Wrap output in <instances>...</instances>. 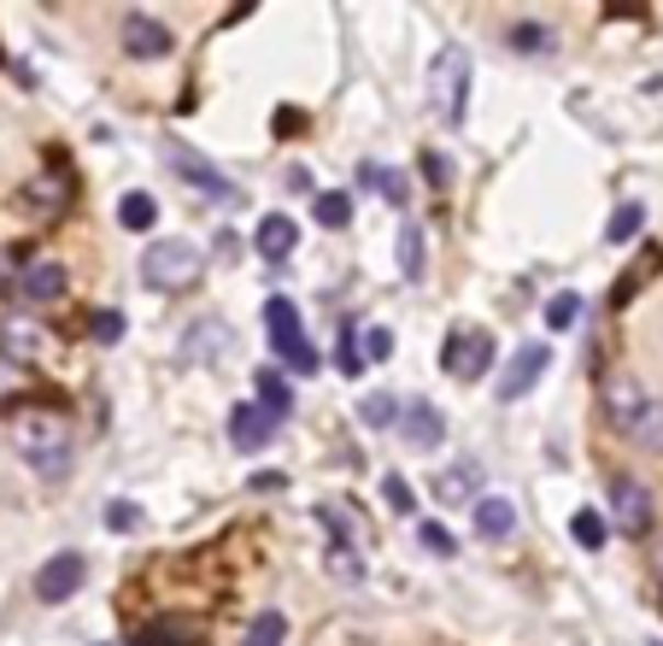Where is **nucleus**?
Returning <instances> with one entry per match:
<instances>
[{
  "label": "nucleus",
  "instance_id": "nucleus-1",
  "mask_svg": "<svg viewBox=\"0 0 663 646\" xmlns=\"http://www.w3.org/2000/svg\"><path fill=\"white\" fill-rule=\"evenodd\" d=\"M12 447L42 482H65L71 476V423L59 412H19L12 417Z\"/></svg>",
  "mask_w": 663,
  "mask_h": 646
},
{
  "label": "nucleus",
  "instance_id": "nucleus-2",
  "mask_svg": "<svg viewBox=\"0 0 663 646\" xmlns=\"http://www.w3.org/2000/svg\"><path fill=\"white\" fill-rule=\"evenodd\" d=\"M200 270H206V253L194 242H182V235H159V242L142 247V282L159 288V294H177V288L200 282Z\"/></svg>",
  "mask_w": 663,
  "mask_h": 646
},
{
  "label": "nucleus",
  "instance_id": "nucleus-3",
  "mask_svg": "<svg viewBox=\"0 0 663 646\" xmlns=\"http://www.w3.org/2000/svg\"><path fill=\"white\" fill-rule=\"evenodd\" d=\"M470 77H475V65H470L464 47H440L435 65H429V107H435V118H440L447 130L464 124V107H470Z\"/></svg>",
  "mask_w": 663,
  "mask_h": 646
},
{
  "label": "nucleus",
  "instance_id": "nucleus-4",
  "mask_svg": "<svg viewBox=\"0 0 663 646\" xmlns=\"http://www.w3.org/2000/svg\"><path fill=\"white\" fill-rule=\"evenodd\" d=\"M265 323H270V353L282 359V370L312 377V370H317V347L305 342V330H300V305L288 300V294H270L265 300Z\"/></svg>",
  "mask_w": 663,
  "mask_h": 646
},
{
  "label": "nucleus",
  "instance_id": "nucleus-5",
  "mask_svg": "<svg viewBox=\"0 0 663 646\" xmlns=\"http://www.w3.org/2000/svg\"><path fill=\"white\" fill-rule=\"evenodd\" d=\"M171 165H177V177L189 182V189L200 200H212V207H229V200H241V189H235V177H224L217 165L206 159V153H194V147H182L171 142Z\"/></svg>",
  "mask_w": 663,
  "mask_h": 646
},
{
  "label": "nucleus",
  "instance_id": "nucleus-6",
  "mask_svg": "<svg viewBox=\"0 0 663 646\" xmlns=\"http://www.w3.org/2000/svg\"><path fill=\"white\" fill-rule=\"evenodd\" d=\"M440 365H447V377H458V382L487 377V365H493V335H487V330H452L447 347H440Z\"/></svg>",
  "mask_w": 663,
  "mask_h": 646
},
{
  "label": "nucleus",
  "instance_id": "nucleus-7",
  "mask_svg": "<svg viewBox=\"0 0 663 646\" xmlns=\"http://www.w3.org/2000/svg\"><path fill=\"white\" fill-rule=\"evenodd\" d=\"M645 405H652V394H645V382L634 377V370H617V377L605 382V417H610V430H617L622 441L634 435Z\"/></svg>",
  "mask_w": 663,
  "mask_h": 646
},
{
  "label": "nucleus",
  "instance_id": "nucleus-8",
  "mask_svg": "<svg viewBox=\"0 0 663 646\" xmlns=\"http://www.w3.org/2000/svg\"><path fill=\"white\" fill-rule=\"evenodd\" d=\"M610 523H617L622 535H645L652 530V494H645V482L634 476H610Z\"/></svg>",
  "mask_w": 663,
  "mask_h": 646
},
{
  "label": "nucleus",
  "instance_id": "nucleus-9",
  "mask_svg": "<svg viewBox=\"0 0 663 646\" xmlns=\"http://www.w3.org/2000/svg\"><path fill=\"white\" fill-rule=\"evenodd\" d=\"M547 365H552L547 342H522V347L512 353V365H505V377H499V400H522V394H535V382L547 377Z\"/></svg>",
  "mask_w": 663,
  "mask_h": 646
},
{
  "label": "nucleus",
  "instance_id": "nucleus-10",
  "mask_svg": "<svg viewBox=\"0 0 663 646\" xmlns=\"http://www.w3.org/2000/svg\"><path fill=\"white\" fill-rule=\"evenodd\" d=\"M270 441H277V417H270L259 400L235 405V412H229V447L235 453H265Z\"/></svg>",
  "mask_w": 663,
  "mask_h": 646
},
{
  "label": "nucleus",
  "instance_id": "nucleus-11",
  "mask_svg": "<svg viewBox=\"0 0 663 646\" xmlns=\"http://www.w3.org/2000/svg\"><path fill=\"white\" fill-rule=\"evenodd\" d=\"M82 576H89V565H82V553H54L42 565V576H36V593L47 605H59V600H71V593L82 588Z\"/></svg>",
  "mask_w": 663,
  "mask_h": 646
},
{
  "label": "nucleus",
  "instance_id": "nucleus-12",
  "mask_svg": "<svg viewBox=\"0 0 663 646\" xmlns=\"http://www.w3.org/2000/svg\"><path fill=\"white\" fill-rule=\"evenodd\" d=\"M400 435H405V447L435 453L440 441H447V417H440V405H429V400H412V405L400 412Z\"/></svg>",
  "mask_w": 663,
  "mask_h": 646
},
{
  "label": "nucleus",
  "instance_id": "nucleus-13",
  "mask_svg": "<svg viewBox=\"0 0 663 646\" xmlns=\"http://www.w3.org/2000/svg\"><path fill=\"white\" fill-rule=\"evenodd\" d=\"M124 54L130 59H165V54H171V30H165L159 19L130 12V19H124Z\"/></svg>",
  "mask_w": 663,
  "mask_h": 646
},
{
  "label": "nucleus",
  "instance_id": "nucleus-14",
  "mask_svg": "<svg viewBox=\"0 0 663 646\" xmlns=\"http://www.w3.org/2000/svg\"><path fill=\"white\" fill-rule=\"evenodd\" d=\"M470 523H475V535H482V541H512L517 535V505L499 500V494H482L470 505Z\"/></svg>",
  "mask_w": 663,
  "mask_h": 646
},
{
  "label": "nucleus",
  "instance_id": "nucleus-15",
  "mask_svg": "<svg viewBox=\"0 0 663 646\" xmlns=\"http://www.w3.org/2000/svg\"><path fill=\"white\" fill-rule=\"evenodd\" d=\"M224 347H229V323H224V318H200L194 330L182 335V359H189V365L224 359Z\"/></svg>",
  "mask_w": 663,
  "mask_h": 646
},
{
  "label": "nucleus",
  "instance_id": "nucleus-16",
  "mask_svg": "<svg viewBox=\"0 0 663 646\" xmlns=\"http://www.w3.org/2000/svg\"><path fill=\"white\" fill-rule=\"evenodd\" d=\"M252 247H259V259L282 265V259H294V247H300V230L288 224L282 212H265V218H259V235H252Z\"/></svg>",
  "mask_w": 663,
  "mask_h": 646
},
{
  "label": "nucleus",
  "instance_id": "nucleus-17",
  "mask_svg": "<svg viewBox=\"0 0 663 646\" xmlns=\"http://www.w3.org/2000/svg\"><path fill=\"white\" fill-rule=\"evenodd\" d=\"M19 294H24L30 305H54V300L65 294V265H54V259L24 265V270H19Z\"/></svg>",
  "mask_w": 663,
  "mask_h": 646
},
{
  "label": "nucleus",
  "instance_id": "nucleus-18",
  "mask_svg": "<svg viewBox=\"0 0 663 646\" xmlns=\"http://www.w3.org/2000/svg\"><path fill=\"white\" fill-rule=\"evenodd\" d=\"M359 182H364L370 194H382L387 207H405V200H412V182H405V171H394V165L364 159V165H359Z\"/></svg>",
  "mask_w": 663,
  "mask_h": 646
},
{
  "label": "nucleus",
  "instance_id": "nucleus-19",
  "mask_svg": "<svg viewBox=\"0 0 663 646\" xmlns=\"http://www.w3.org/2000/svg\"><path fill=\"white\" fill-rule=\"evenodd\" d=\"M505 42H512V54H522V59H547L552 54V30L535 24V19H517L512 30H505Z\"/></svg>",
  "mask_w": 663,
  "mask_h": 646
},
{
  "label": "nucleus",
  "instance_id": "nucleus-20",
  "mask_svg": "<svg viewBox=\"0 0 663 646\" xmlns=\"http://www.w3.org/2000/svg\"><path fill=\"white\" fill-rule=\"evenodd\" d=\"M423 270H429V242H423L417 224L400 230V277L405 282H423Z\"/></svg>",
  "mask_w": 663,
  "mask_h": 646
},
{
  "label": "nucleus",
  "instance_id": "nucleus-21",
  "mask_svg": "<svg viewBox=\"0 0 663 646\" xmlns=\"http://www.w3.org/2000/svg\"><path fill=\"white\" fill-rule=\"evenodd\" d=\"M117 224H124V230H135V235H142V230H153V224H159V200H153V194H142V189H135V194H124V200H117Z\"/></svg>",
  "mask_w": 663,
  "mask_h": 646
},
{
  "label": "nucleus",
  "instance_id": "nucleus-22",
  "mask_svg": "<svg viewBox=\"0 0 663 646\" xmlns=\"http://www.w3.org/2000/svg\"><path fill=\"white\" fill-rule=\"evenodd\" d=\"M475 488H482V465H470V458H464V465H452L447 476H435V494L440 500H470Z\"/></svg>",
  "mask_w": 663,
  "mask_h": 646
},
{
  "label": "nucleus",
  "instance_id": "nucleus-23",
  "mask_svg": "<svg viewBox=\"0 0 663 646\" xmlns=\"http://www.w3.org/2000/svg\"><path fill=\"white\" fill-rule=\"evenodd\" d=\"M259 405H265V412L277 417V423L294 412V388L282 382V370H259Z\"/></svg>",
  "mask_w": 663,
  "mask_h": 646
},
{
  "label": "nucleus",
  "instance_id": "nucleus-24",
  "mask_svg": "<svg viewBox=\"0 0 663 646\" xmlns=\"http://www.w3.org/2000/svg\"><path fill=\"white\" fill-rule=\"evenodd\" d=\"M241 646H288V617L282 611H259V617L247 623Z\"/></svg>",
  "mask_w": 663,
  "mask_h": 646
},
{
  "label": "nucleus",
  "instance_id": "nucleus-25",
  "mask_svg": "<svg viewBox=\"0 0 663 646\" xmlns=\"http://www.w3.org/2000/svg\"><path fill=\"white\" fill-rule=\"evenodd\" d=\"M628 447H640V453H663V400H652V405L640 412L634 435H628Z\"/></svg>",
  "mask_w": 663,
  "mask_h": 646
},
{
  "label": "nucleus",
  "instance_id": "nucleus-26",
  "mask_svg": "<svg viewBox=\"0 0 663 646\" xmlns=\"http://www.w3.org/2000/svg\"><path fill=\"white\" fill-rule=\"evenodd\" d=\"M640 224H645V207H640V200H622V207L617 212H610V224H605V242H634V235H640Z\"/></svg>",
  "mask_w": 663,
  "mask_h": 646
},
{
  "label": "nucleus",
  "instance_id": "nucleus-27",
  "mask_svg": "<svg viewBox=\"0 0 663 646\" xmlns=\"http://www.w3.org/2000/svg\"><path fill=\"white\" fill-rule=\"evenodd\" d=\"M400 412H405V405L394 394H364L359 400V417L370 423V430H400Z\"/></svg>",
  "mask_w": 663,
  "mask_h": 646
},
{
  "label": "nucleus",
  "instance_id": "nucleus-28",
  "mask_svg": "<svg viewBox=\"0 0 663 646\" xmlns=\"http://www.w3.org/2000/svg\"><path fill=\"white\" fill-rule=\"evenodd\" d=\"M312 212H317V224H323V230H347V224H352V200H347L341 189L317 194V200H312Z\"/></svg>",
  "mask_w": 663,
  "mask_h": 646
},
{
  "label": "nucleus",
  "instance_id": "nucleus-29",
  "mask_svg": "<svg viewBox=\"0 0 663 646\" xmlns=\"http://www.w3.org/2000/svg\"><path fill=\"white\" fill-rule=\"evenodd\" d=\"M575 318H582V294H575V288H564V294H552L547 300V330H575Z\"/></svg>",
  "mask_w": 663,
  "mask_h": 646
},
{
  "label": "nucleus",
  "instance_id": "nucleus-30",
  "mask_svg": "<svg viewBox=\"0 0 663 646\" xmlns=\"http://www.w3.org/2000/svg\"><path fill=\"white\" fill-rule=\"evenodd\" d=\"M329 570L341 576V582H364V565H359V553H352V541H329Z\"/></svg>",
  "mask_w": 663,
  "mask_h": 646
},
{
  "label": "nucleus",
  "instance_id": "nucleus-31",
  "mask_svg": "<svg viewBox=\"0 0 663 646\" xmlns=\"http://www.w3.org/2000/svg\"><path fill=\"white\" fill-rule=\"evenodd\" d=\"M570 530H575V541H582L587 553H593V547H605V517H599V512H575Z\"/></svg>",
  "mask_w": 663,
  "mask_h": 646
},
{
  "label": "nucleus",
  "instance_id": "nucleus-32",
  "mask_svg": "<svg viewBox=\"0 0 663 646\" xmlns=\"http://www.w3.org/2000/svg\"><path fill=\"white\" fill-rule=\"evenodd\" d=\"M387 353H394V335H387L382 323H370V330H364V359H370V365H382Z\"/></svg>",
  "mask_w": 663,
  "mask_h": 646
},
{
  "label": "nucleus",
  "instance_id": "nucleus-33",
  "mask_svg": "<svg viewBox=\"0 0 663 646\" xmlns=\"http://www.w3.org/2000/svg\"><path fill=\"white\" fill-rule=\"evenodd\" d=\"M94 342L100 347H117V342H124V318H117V312H94Z\"/></svg>",
  "mask_w": 663,
  "mask_h": 646
},
{
  "label": "nucleus",
  "instance_id": "nucleus-34",
  "mask_svg": "<svg viewBox=\"0 0 663 646\" xmlns=\"http://www.w3.org/2000/svg\"><path fill=\"white\" fill-rule=\"evenodd\" d=\"M106 523H112V530H117V535H130V530H135V523H142V512H135V505H130V500H112V505H106Z\"/></svg>",
  "mask_w": 663,
  "mask_h": 646
},
{
  "label": "nucleus",
  "instance_id": "nucleus-35",
  "mask_svg": "<svg viewBox=\"0 0 663 646\" xmlns=\"http://www.w3.org/2000/svg\"><path fill=\"white\" fill-rule=\"evenodd\" d=\"M417 541H423V547H429V553H440V558L452 553V535L440 530V523H417Z\"/></svg>",
  "mask_w": 663,
  "mask_h": 646
},
{
  "label": "nucleus",
  "instance_id": "nucleus-36",
  "mask_svg": "<svg viewBox=\"0 0 663 646\" xmlns=\"http://www.w3.org/2000/svg\"><path fill=\"white\" fill-rule=\"evenodd\" d=\"M387 505H400V512H412V488H405L400 476H387Z\"/></svg>",
  "mask_w": 663,
  "mask_h": 646
},
{
  "label": "nucleus",
  "instance_id": "nucleus-37",
  "mask_svg": "<svg viewBox=\"0 0 663 646\" xmlns=\"http://www.w3.org/2000/svg\"><path fill=\"white\" fill-rule=\"evenodd\" d=\"M288 189H294V194H312V171H305V165H294V171H288Z\"/></svg>",
  "mask_w": 663,
  "mask_h": 646
},
{
  "label": "nucleus",
  "instance_id": "nucleus-38",
  "mask_svg": "<svg viewBox=\"0 0 663 646\" xmlns=\"http://www.w3.org/2000/svg\"><path fill=\"white\" fill-rule=\"evenodd\" d=\"M652 565H658V582H663V541H658V553H652Z\"/></svg>",
  "mask_w": 663,
  "mask_h": 646
},
{
  "label": "nucleus",
  "instance_id": "nucleus-39",
  "mask_svg": "<svg viewBox=\"0 0 663 646\" xmlns=\"http://www.w3.org/2000/svg\"><path fill=\"white\" fill-rule=\"evenodd\" d=\"M658 600H663V588H658Z\"/></svg>",
  "mask_w": 663,
  "mask_h": 646
},
{
  "label": "nucleus",
  "instance_id": "nucleus-40",
  "mask_svg": "<svg viewBox=\"0 0 663 646\" xmlns=\"http://www.w3.org/2000/svg\"><path fill=\"white\" fill-rule=\"evenodd\" d=\"M652 646H658V641H652Z\"/></svg>",
  "mask_w": 663,
  "mask_h": 646
}]
</instances>
